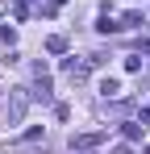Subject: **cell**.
Returning <instances> with one entry per match:
<instances>
[{
    "instance_id": "11",
    "label": "cell",
    "mask_w": 150,
    "mask_h": 154,
    "mask_svg": "<svg viewBox=\"0 0 150 154\" xmlns=\"http://www.w3.org/2000/svg\"><path fill=\"white\" fill-rule=\"evenodd\" d=\"M0 42H4V46H17V29H13V25H0Z\"/></svg>"
},
{
    "instance_id": "2",
    "label": "cell",
    "mask_w": 150,
    "mask_h": 154,
    "mask_svg": "<svg viewBox=\"0 0 150 154\" xmlns=\"http://www.w3.org/2000/svg\"><path fill=\"white\" fill-rule=\"evenodd\" d=\"M58 67H63V75L71 79V83H83L88 71H92V63H88V58H75V54H63V63H58Z\"/></svg>"
},
{
    "instance_id": "12",
    "label": "cell",
    "mask_w": 150,
    "mask_h": 154,
    "mask_svg": "<svg viewBox=\"0 0 150 154\" xmlns=\"http://www.w3.org/2000/svg\"><path fill=\"white\" fill-rule=\"evenodd\" d=\"M125 71H142V54H125Z\"/></svg>"
},
{
    "instance_id": "9",
    "label": "cell",
    "mask_w": 150,
    "mask_h": 154,
    "mask_svg": "<svg viewBox=\"0 0 150 154\" xmlns=\"http://www.w3.org/2000/svg\"><path fill=\"white\" fill-rule=\"evenodd\" d=\"M96 29H100V33H117V29H121V21H113V17L104 13V17L96 21Z\"/></svg>"
},
{
    "instance_id": "4",
    "label": "cell",
    "mask_w": 150,
    "mask_h": 154,
    "mask_svg": "<svg viewBox=\"0 0 150 154\" xmlns=\"http://www.w3.org/2000/svg\"><path fill=\"white\" fill-rule=\"evenodd\" d=\"M100 96H104V100H117V96H121V79H100Z\"/></svg>"
},
{
    "instance_id": "5",
    "label": "cell",
    "mask_w": 150,
    "mask_h": 154,
    "mask_svg": "<svg viewBox=\"0 0 150 154\" xmlns=\"http://www.w3.org/2000/svg\"><path fill=\"white\" fill-rule=\"evenodd\" d=\"M29 13H33V0H13V17L17 21H29Z\"/></svg>"
},
{
    "instance_id": "6",
    "label": "cell",
    "mask_w": 150,
    "mask_h": 154,
    "mask_svg": "<svg viewBox=\"0 0 150 154\" xmlns=\"http://www.w3.org/2000/svg\"><path fill=\"white\" fill-rule=\"evenodd\" d=\"M46 50L50 54H67V38H63V33H50V38H46Z\"/></svg>"
},
{
    "instance_id": "7",
    "label": "cell",
    "mask_w": 150,
    "mask_h": 154,
    "mask_svg": "<svg viewBox=\"0 0 150 154\" xmlns=\"http://www.w3.org/2000/svg\"><path fill=\"white\" fill-rule=\"evenodd\" d=\"M142 25H146V21H142V13H138V8H129V13L121 17V29H142Z\"/></svg>"
},
{
    "instance_id": "13",
    "label": "cell",
    "mask_w": 150,
    "mask_h": 154,
    "mask_svg": "<svg viewBox=\"0 0 150 154\" xmlns=\"http://www.w3.org/2000/svg\"><path fill=\"white\" fill-rule=\"evenodd\" d=\"M63 4H67V0H46V4H42V13H46V17H54V13H58Z\"/></svg>"
},
{
    "instance_id": "10",
    "label": "cell",
    "mask_w": 150,
    "mask_h": 154,
    "mask_svg": "<svg viewBox=\"0 0 150 154\" xmlns=\"http://www.w3.org/2000/svg\"><path fill=\"white\" fill-rule=\"evenodd\" d=\"M21 142H29V146H33V142H46V129H42V125L25 129V137H21Z\"/></svg>"
},
{
    "instance_id": "1",
    "label": "cell",
    "mask_w": 150,
    "mask_h": 154,
    "mask_svg": "<svg viewBox=\"0 0 150 154\" xmlns=\"http://www.w3.org/2000/svg\"><path fill=\"white\" fill-rule=\"evenodd\" d=\"M29 104H33V88H13V92H8V104H4V108H8V125L21 121L25 112H29Z\"/></svg>"
},
{
    "instance_id": "3",
    "label": "cell",
    "mask_w": 150,
    "mask_h": 154,
    "mask_svg": "<svg viewBox=\"0 0 150 154\" xmlns=\"http://www.w3.org/2000/svg\"><path fill=\"white\" fill-rule=\"evenodd\" d=\"M108 142V133L104 129H88V133H71V150H96Z\"/></svg>"
},
{
    "instance_id": "8",
    "label": "cell",
    "mask_w": 150,
    "mask_h": 154,
    "mask_svg": "<svg viewBox=\"0 0 150 154\" xmlns=\"http://www.w3.org/2000/svg\"><path fill=\"white\" fill-rule=\"evenodd\" d=\"M121 137H125V142H142V125L125 121V125H121Z\"/></svg>"
},
{
    "instance_id": "14",
    "label": "cell",
    "mask_w": 150,
    "mask_h": 154,
    "mask_svg": "<svg viewBox=\"0 0 150 154\" xmlns=\"http://www.w3.org/2000/svg\"><path fill=\"white\" fill-rule=\"evenodd\" d=\"M146 154H150V146H146Z\"/></svg>"
}]
</instances>
